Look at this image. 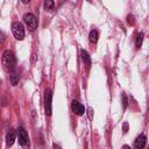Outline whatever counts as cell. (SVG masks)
I'll return each instance as SVG.
<instances>
[{
	"mask_svg": "<svg viewBox=\"0 0 149 149\" xmlns=\"http://www.w3.org/2000/svg\"><path fill=\"white\" fill-rule=\"evenodd\" d=\"M80 56H81V61H83L84 64H86V65L91 64V57H90V55H88V52L86 50H81L80 51Z\"/></svg>",
	"mask_w": 149,
	"mask_h": 149,
	"instance_id": "obj_9",
	"label": "cell"
},
{
	"mask_svg": "<svg viewBox=\"0 0 149 149\" xmlns=\"http://www.w3.org/2000/svg\"><path fill=\"white\" fill-rule=\"evenodd\" d=\"M88 116H90V119L92 118V108H88Z\"/></svg>",
	"mask_w": 149,
	"mask_h": 149,
	"instance_id": "obj_18",
	"label": "cell"
},
{
	"mask_svg": "<svg viewBox=\"0 0 149 149\" xmlns=\"http://www.w3.org/2000/svg\"><path fill=\"white\" fill-rule=\"evenodd\" d=\"M147 143V136L144 134H140L135 141H134V148L135 149H143Z\"/></svg>",
	"mask_w": 149,
	"mask_h": 149,
	"instance_id": "obj_7",
	"label": "cell"
},
{
	"mask_svg": "<svg viewBox=\"0 0 149 149\" xmlns=\"http://www.w3.org/2000/svg\"><path fill=\"white\" fill-rule=\"evenodd\" d=\"M54 1H51V0H47L45 2H44V7H45V9H51L52 7H54Z\"/></svg>",
	"mask_w": 149,
	"mask_h": 149,
	"instance_id": "obj_13",
	"label": "cell"
},
{
	"mask_svg": "<svg viewBox=\"0 0 149 149\" xmlns=\"http://www.w3.org/2000/svg\"><path fill=\"white\" fill-rule=\"evenodd\" d=\"M9 80H10V84H12L13 86L17 85V84H19V80H20V74H19L17 72H13V73L10 74V77H9Z\"/></svg>",
	"mask_w": 149,
	"mask_h": 149,
	"instance_id": "obj_11",
	"label": "cell"
},
{
	"mask_svg": "<svg viewBox=\"0 0 149 149\" xmlns=\"http://www.w3.org/2000/svg\"><path fill=\"white\" fill-rule=\"evenodd\" d=\"M71 108H72L73 113L77 114V115H83V114L85 113V107H84V105H81V104H80L79 101H77V100H72V102H71Z\"/></svg>",
	"mask_w": 149,
	"mask_h": 149,
	"instance_id": "obj_6",
	"label": "cell"
},
{
	"mask_svg": "<svg viewBox=\"0 0 149 149\" xmlns=\"http://www.w3.org/2000/svg\"><path fill=\"white\" fill-rule=\"evenodd\" d=\"M121 98H122V106H123V109L127 108V105H128V100H127V97L125 93L121 94Z\"/></svg>",
	"mask_w": 149,
	"mask_h": 149,
	"instance_id": "obj_14",
	"label": "cell"
},
{
	"mask_svg": "<svg viewBox=\"0 0 149 149\" xmlns=\"http://www.w3.org/2000/svg\"><path fill=\"white\" fill-rule=\"evenodd\" d=\"M23 22L30 31H34L37 28V20L35 17V15L31 13H26L23 15Z\"/></svg>",
	"mask_w": 149,
	"mask_h": 149,
	"instance_id": "obj_2",
	"label": "cell"
},
{
	"mask_svg": "<svg viewBox=\"0 0 149 149\" xmlns=\"http://www.w3.org/2000/svg\"><path fill=\"white\" fill-rule=\"evenodd\" d=\"M12 33L14 37L19 41H22L24 38V28L21 22H13L12 23Z\"/></svg>",
	"mask_w": 149,
	"mask_h": 149,
	"instance_id": "obj_3",
	"label": "cell"
},
{
	"mask_svg": "<svg viewBox=\"0 0 149 149\" xmlns=\"http://www.w3.org/2000/svg\"><path fill=\"white\" fill-rule=\"evenodd\" d=\"M15 64H16V61H15L14 54L10 50H5L3 54H2V65H3V69L7 72H13L14 69H15Z\"/></svg>",
	"mask_w": 149,
	"mask_h": 149,
	"instance_id": "obj_1",
	"label": "cell"
},
{
	"mask_svg": "<svg viewBox=\"0 0 149 149\" xmlns=\"http://www.w3.org/2000/svg\"><path fill=\"white\" fill-rule=\"evenodd\" d=\"M15 141V132L13 129H10L8 133H7V136H6V144L8 147H12L13 143Z\"/></svg>",
	"mask_w": 149,
	"mask_h": 149,
	"instance_id": "obj_8",
	"label": "cell"
},
{
	"mask_svg": "<svg viewBox=\"0 0 149 149\" xmlns=\"http://www.w3.org/2000/svg\"><path fill=\"white\" fill-rule=\"evenodd\" d=\"M88 37H90V41H91L92 43H97V42H98V37H99V33H98V30L92 29V30L90 31Z\"/></svg>",
	"mask_w": 149,
	"mask_h": 149,
	"instance_id": "obj_10",
	"label": "cell"
},
{
	"mask_svg": "<svg viewBox=\"0 0 149 149\" xmlns=\"http://www.w3.org/2000/svg\"><path fill=\"white\" fill-rule=\"evenodd\" d=\"M122 130H123V133H127V130H128V123L127 122H125L122 125Z\"/></svg>",
	"mask_w": 149,
	"mask_h": 149,
	"instance_id": "obj_17",
	"label": "cell"
},
{
	"mask_svg": "<svg viewBox=\"0 0 149 149\" xmlns=\"http://www.w3.org/2000/svg\"><path fill=\"white\" fill-rule=\"evenodd\" d=\"M17 139H19V143L22 147H28L29 146V137H28V134L24 130V128L19 127V129H17Z\"/></svg>",
	"mask_w": 149,
	"mask_h": 149,
	"instance_id": "obj_5",
	"label": "cell"
},
{
	"mask_svg": "<svg viewBox=\"0 0 149 149\" xmlns=\"http://www.w3.org/2000/svg\"><path fill=\"white\" fill-rule=\"evenodd\" d=\"M122 149H130V147H129V146H127V144H125V146L122 147Z\"/></svg>",
	"mask_w": 149,
	"mask_h": 149,
	"instance_id": "obj_19",
	"label": "cell"
},
{
	"mask_svg": "<svg viewBox=\"0 0 149 149\" xmlns=\"http://www.w3.org/2000/svg\"><path fill=\"white\" fill-rule=\"evenodd\" d=\"M51 98H52L51 90L47 88L44 92V111L47 115H51Z\"/></svg>",
	"mask_w": 149,
	"mask_h": 149,
	"instance_id": "obj_4",
	"label": "cell"
},
{
	"mask_svg": "<svg viewBox=\"0 0 149 149\" xmlns=\"http://www.w3.org/2000/svg\"><path fill=\"white\" fill-rule=\"evenodd\" d=\"M142 41H143V33H140V34L136 36V40H135V47H136L137 49L141 48V45H142Z\"/></svg>",
	"mask_w": 149,
	"mask_h": 149,
	"instance_id": "obj_12",
	"label": "cell"
},
{
	"mask_svg": "<svg viewBox=\"0 0 149 149\" xmlns=\"http://www.w3.org/2000/svg\"><path fill=\"white\" fill-rule=\"evenodd\" d=\"M36 61H37V56H36V54H33L31 55V64H35Z\"/></svg>",
	"mask_w": 149,
	"mask_h": 149,
	"instance_id": "obj_16",
	"label": "cell"
},
{
	"mask_svg": "<svg viewBox=\"0 0 149 149\" xmlns=\"http://www.w3.org/2000/svg\"><path fill=\"white\" fill-rule=\"evenodd\" d=\"M127 22H128L130 26H134V24H135V20H134V16H133L132 14H129V15L127 16Z\"/></svg>",
	"mask_w": 149,
	"mask_h": 149,
	"instance_id": "obj_15",
	"label": "cell"
}]
</instances>
